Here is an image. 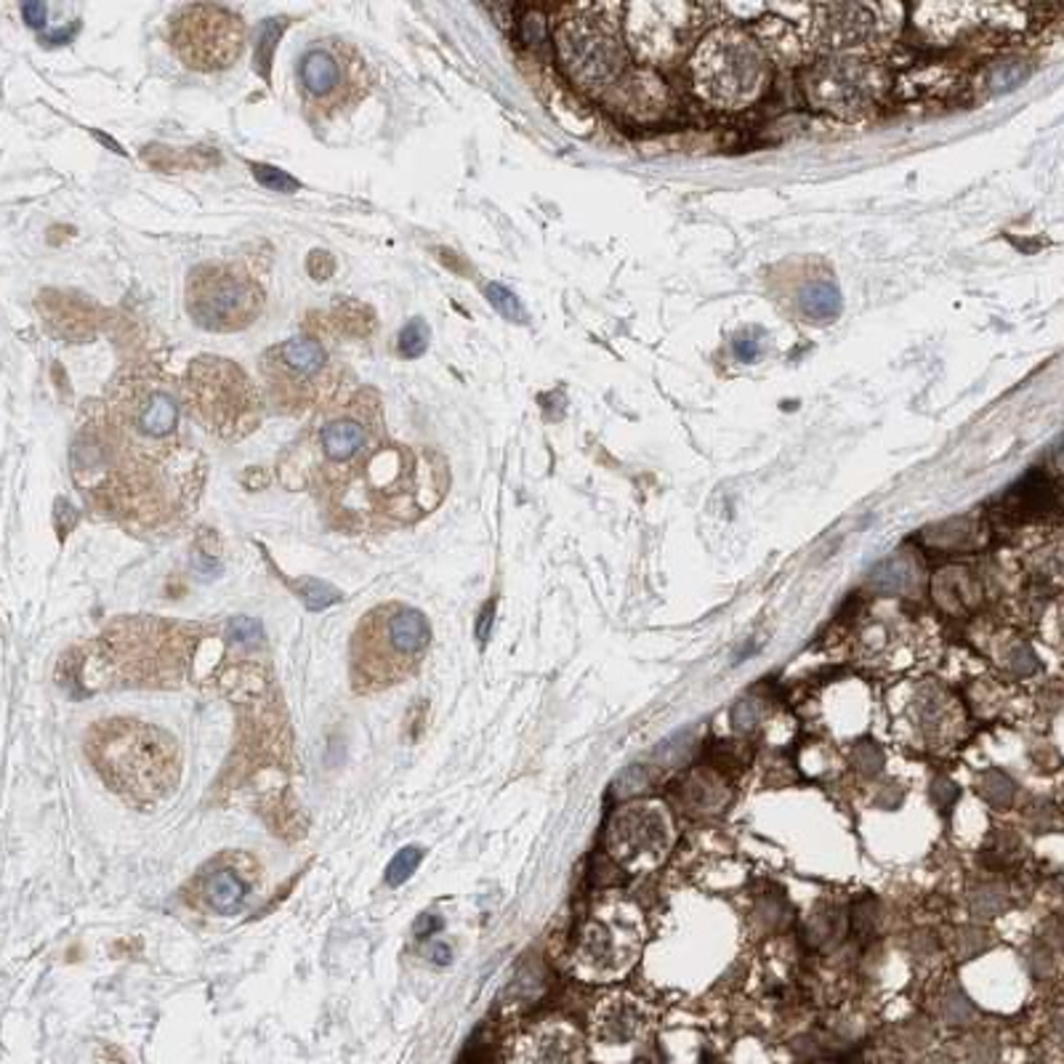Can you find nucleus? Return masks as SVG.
Instances as JSON below:
<instances>
[{"label": "nucleus", "mask_w": 1064, "mask_h": 1064, "mask_svg": "<svg viewBox=\"0 0 1064 1064\" xmlns=\"http://www.w3.org/2000/svg\"><path fill=\"white\" fill-rule=\"evenodd\" d=\"M692 91L713 110H747L764 97L772 64L756 38L737 24H719L700 38L690 59Z\"/></svg>", "instance_id": "1"}, {"label": "nucleus", "mask_w": 1064, "mask_h": 1064, "mask_svg": "<svg viewBox=\"0 0 1064 1064\" xmlns=\"http://www.w3.org/2000/svg\"><path fill=\"white\" fill-rule=\"evenodd\" d=\"M556 24L554 46L564 76L578 91L602 99L629 70L621 6H572Z\"/></svg>", "instance_id": "2"}, {"label": "nucleus", "mask_w": 1064, "mask_h": 1064, "mask_svg": "<svg viewBox=\"0 0 1064 1064\" xmlns=\"http://www.w3.org/2000/svg\"><path fill=\"white\" fill-rule=\"evenodd\" d=\"M705 13H709L705 6L690 3L621 6L625 49H631L636 62L646 70L679 62L703 30Z\"/></svg>", "instance_id": "3"}, {"label": "nucleus", "mask_w": 1064, "mask_h": 1064, "mask_svg": "<svg viewBox=\"0 0 1064 1064\" xmlns=\"http://www.w3.org/2000/svg\"><path fill=\"white\" fill-rule=\"evenodd\" d=\"M299 83L312 112L330 114L352 110L370 91V70L362 57L343 40H318L299 64Z\"/></svg>", "instance_id": "4"}, {"label": "nucleus", "mask_w": 1064, "mask_h": 1064, "mask_svg": "<svg viewBox=\"0 0 1064 1064\" xmlns=\"http://www.w3.org/2000/svg\"><path fill=\"white\" fill-rule=\"evenodd\" d=\"M801 83L814 110L836 114L841 120H860L875 110L886 89V76L881 67L846 53L814 62Z\"/></svg>", "instance_id": "5"}, {"label": "nucleus", "mask_w": 1064, "mask_h": 1064, "mask_svg": "<svg viewBox=\"0 0 1064 1064\" xmlns=\"http://www.w3.org/2000/svg\"><path fill=\"white\" fill-rule=\"evenodd\" d=\"M171 46L190 70H227L245 49V27L238 13L221 6H187L171 22Z\"/></svg>", "instance_id": "6"}, {"label": "nucleus", "mask_w": 1064, "mask_h": 1064, "mask_svg": "<svg viewBox=\"0 0 1064 1064\" xmlns=\"http://www.w3.org/2000/svg\"><path fill=\"white\" fill-rule=\"evenodd\" d=\"M190 314L208 330H240L251 325L261 312L259 285L229 269L205 267L192 272Z\"/></svg>", "instance_id": "7"}, {"label": "nucleus", "mask_w": 1064, "mask_h": 1064, "mask_svg": "<svg viewBox=\"0 0 1064 1064\" xmlns=\"http://www.w3.org/2000/svg\"><path fill=\"white\" fill-rule=\"evenodd\" d=\"M192 394L203 421L221 434L242 429L240 423H245L248 410L255 405L248 381L227 360H198L192 370Z\"/></svg>", "instance_id": "8"}, {"label": "nucleus", "mask_w": 1064, "mask_h": 1064, "mask_svg": "<svg viewBox=\"0 0 1064 1064\" xmlns=\"http://www.w3.org/2000/svg\"><path fill=\"white\" fill-rule=\"evenodd\" d=\"M810 24L814 49L825 51L827 57H846L850 51L854 57L875 36V17L871 6H812Z\"/></svg>", "instance_id": "9"}, {"label": "nucleus", "mask_w": 1064, "mask_h": 1064, "mask_svg": "<svg viewBox=\"0 0 1064 1064\" xmlns=\"http://www.w3.org/2000/svg\"><path fill=\"white\" fill-rule=\"evenodd\" d=\"M602 102L623 118L636 120V123H652L671 107V89L655 70L634 67L615 80Z\"/></svg>", "instance_id": "10"}, {"label": "nucleus", "mask_w": 1064, "mask_h": 1064, "mask_svg": "<svg viewBox=\"0 0 1064 1064\" xmlns=\"http://www.w3.org/2000/svg\"><path fill=\"white\" fill-rule=\"evenodd\" d=\"M669 841L663 812L655 810H629L623 812L621 823H615L612 846L625 852L623 860H642L650 854H663Z\"/></svg>", "instance_id": "11"}, {"label": "nucleus", "mask_w": 1064, "mask_h": 1064, "mask_svg": "<svg viewBox=\"0 0 1064 1064\" xmlns=\"http://www.w3.org/2000/svg\"><path fill=\"white\" fill-rule=\"evenodd\" d=\"M267 370L280 379L288 387H301V383H309L312 379H318L325 368L328 354L325 349L320 347L318 341L312 339H291L282 341L280 347H274L272 352L267 354Z\"/></svg>", "instance_id": "12"}, {"label": "nucleus", "mask_w": 1064, "mask_h": 1064, "mask_svg": "<svg viewBox=\"0 0 1064 1064\" xmlns=\"http://www.w3.org/2000/svg\"><path fill=\"white\" fill-rule=\"evenodd\" d=\"M383 618V639L392 646L397 658H413L419 655L423 646L429 644L431 629L426 615L413 608H387L381 610Z\"/></svg>", "instance_id": "13"}, {"label": "nucleus", "mask_w": 1064, "mask_h": 1064, "mask_svg": "<svg viewBox=\"0 0 1064 1064\" xmlns=\"http://www.w3.org/2000/svg\"><path fill=\"white\" fill-rule=\"evenodd\" d=\"M520 1060L522 1064H578V1060H581V1043L570 1030L549 1025L522 1041Z\"/></svg>", "instance_id": "14"}, {"label": "nucleus", "mask_w": 1064, "mask_h": 1064, "mask_svg": "<svg viewBox=\"0 0 1064 1064\" xmlns=\"http://www.w3.org/2000/svg\"><path fill=\"white\" fill-rule=\"evenodd\" d=\"M747 32L756 38V43L761 46V51L766 53L770 62L774 59V62L793 64L804 57V49H806L804 36H801L791 22H785V19L772 17L770 11H766L761 19H756Z\"/></svg>", "instance_id": "15"}, {"label": "nucleus", "mask_w": 1064, "mask_h": 1064, "mask_svg": "<svg viewBox=\"0 0 1064 1064\" xmlns=\"http://www.w3.org/2000/svg\"><path fill=\"white\" fill-rule=\"evenodd\" d=\"M133 426L152 440L173 434L179 426V402L165 389H147L133 402Z\"/></svg>", "instance_id": "16"}, {"label": "nucleus", "mask_w": 1064, "mask_h": 1064, "mask_svg": "<svg viewBox=\"0 0 1064 1064\" xmlns=\"http://www.w3.org/2000/svg\"><path fill=\"white\" fill-rule=\"evenodd\" d=\"M365 440L368 429L357 419H352V415H341V419L328 421L320 434L322 450H325V455L333 463H343L349 461V458H354L365 448Z\"/></svg>", "instance_id": "17"}, {"label": "nucleus", "mask_w": 1064, "mask_h": 1064, "mask_svg": "<svg viewBox=\"0 0 1064 1064\" xmlns=\"http://www.w3.org/2000/svg\"><path fill=\"white\" fill-rule=\"evenodd\" d=\"M581 958L583 963H589V966H594L596 972H610V968H618L621 951L615 947V929L602 924V921L596 919L591 921L581 942Z\"/></svg>", "instance_id": "18"}, {"label": "nucleus", "mask_w": 1064, "mask_h": 1064, "mask_svg": "<svg viewBox=\"0 0 1064 1064\" xmlns=\"http://www.w3.org/2000/svg\"><path fill=\"white\" fill-rule=\"evenodd\" d=\"M799 309L806 320L827 325V322L839 320L844 299H841L839 288L831 285V282H812L799 293Z\"/></svg>", "instance_id": "19"}, {"label": "nucleus", "mask_w": 1064, "mask_h": 1064, "mask_svg": "<svg viewBox=\"0 0 1064 1064\" xmlns=\"http://www.w3.org/2000/svg\"><path fill=\"white\" fill-rule=\"evenodd\" d=\"M639 1030H642V1014H639L636 1003L612 1001L599 1016V1035L610 1043L634 1041Z\"/></svg>", "instance_id": "20"}, {"label": "nucleus", "mask_w": 1064, "mask_h": 1064, "mask_svg": "<svg viewBox=\"0 0 1064 1064\" xmlns=\"http://www.w3.org/2000/svg\"><path fill=\"white\" fill-rule=\"evenodd\" d=\"M919 583V570L907 556H894L871 572V589L879 594H905Z\"/></svg>", "instance_id": "21"}, {"label": "nucleus", "mask_w": 1064, "mask_h": 1064, "mask_svg": "<svg viewBox=\"0 0 1064 1064\" xmlns=\"http://www.w3.org/2000/svg\"><path fill=\"white\" fill-rule=\"evenodd\" d=\"M205 897L208 905L221 915H234L242 911V900H245V884L234 873L219 871L205 881Z\"/></svg>", "instance_id": "22"}, {"label": "nucleus", "mask_w": 1064, "mask_h": 1064, "mask_svg": "<svg viewBox=\"0 0 1064 1064\" xmlns=\"http://www.w3.org/2000/svg\"><path fill=\"white\" fill-rule=\"evenodd\" d=\"M295 591H299L301 602H304L307 608L314 610V612H320V610L330 608V604L341 602V591L333 589V585L325 583V581H318V578L301 581L299 589H295Z\"/></svg>", "instance_id": "23"}, {"label": "nucleus", "mask_w": 1064, "mask_h": 1064, "mask_svg": "<svg viewBox=\"0 0 1064 1064\" xmlns=\"http://www.w3.org/2000/svg\"><path fill=\"white\" fill-rule=\"evenodd\" d=\"M976 787H980L982 796L995 806H1008L1014 799V783L1001 772H985L976 780Z\"/></svg>", "instance_id": "24"}, {"label": "nucleus", "mask_w": 1064, "mask_h": 1064, "mask_svg": "<svg viewBox=\"0 0 1064 1064\" xmlns=\"http://www.w3.org/2000/svg\"><path fill=\"white\" fill-rule=\"evenodd\" d=\"M421 857H423V852L419 850V846H405V850L397 852L392 862H389V867H387V884L389 886L405 884L410 875L415 873V867L421 865Z\"/></svg>", "instance_id": "25"}, {"label": "nucleus", "mask_w": 1064, "mask_h": 1064, "mask_svg": "<svg viewBox=\"0 0 1064 1064\" xmlns=\"http://www.w3.org/2000/svg\"><path fill=\"white\" fill-rule=\"evenodd\" d=\"M488 301L495 307V312L503 314L509 322H528V312H524L522 301L516 299V293H511L509 288L498 285V282H490Z\"/></svg>", "instance_id": "26"}, {"label": "nucleus", "mask_w": 1064, "mask_h": 1064, "mask_svg": "<svg viewBox=\"0 0 1064 1064\" xmlns=\"http://www.w3.org/2000/svg\"><path fill=\"white\" fill-rule=\"evenodd\" d=\"M397 347H400V354L405 360H415L426 352L429 347V325L423 320H410L405 328H402L400 339H397Z\"/></svg>", "instance_id": "27"}, {"label": "nucleus", "mask_w": 1064, "mask_h": 1064, "mask_svg": "<svg viewBox=\"0 0 1064 1064\" xmlns=\"http://www.w3.org/2000/svg\"><path fill=\"white\" fill-rule=\"evenodd\" d=\"M1027 78V67L1022 62H1003L987 72V89L993 93L1014 91Z\"/></svg>", "instance_id": "28"}, {"label": "nucleus", "mask_w": 1064, "mask_h": 1064, "mask_svg": "<svg viewBox=\"0 0 1064 1064\" xmlns=\"http://www.w3.org/2000/svg\"><path fill=\"white\" fill-rule=\"evenodd\" d=\"M227 639L234 644H245V646H255L264 642V625H261L255 618H234L227 625Z\"/></svg>", "instance_id": "29"}, {"label": "nucleus", "mask_w": 1064, "mask_h": 1064, "mask_svg": "<svg viewBox=\"0 0 1064 1064\" xmlns=\"http://www.w3.org/2000/svg\"><path fill=\"white\" fill-rule=\"evenodd\" d=\"M253 173H255V179H259L264 187H269L272 192H285L288 194V192H299V187H301L293 177H288L285 171H280V168H274V165L255 163Z\"/></svg>", "instance_id": "30"}, {"label": "nucleus", "mask_w": 1064, "mask_h": 1064, "mask_svg": "<svg viewBox=\"0 0 1064 1064\" xmlns=\"http://www.w3.org/2000/svg\"><path fill=\"white\" fill-rule=\"evenodd\" d=\"M644 785H646V772L642 770V766H629V770H623L621 777H618L615 791L621 799H629L642 791Z\"/></svg>", "instance_id": "31"}, {"label": "nucleus", "mask_w": 1064, "mask_h": 1064, "mask_svg": "<svg viewBox=\"0 0 1064 1064\" xmlns=\"http://www.w3.org/2000/svg\"><path fill=\"white\" fill-rule=\"evenodd\" d=\"M759 719H761V709L753 703V700H743V703H737L735 711H732V726L740 732L753 730V726L759 724Z\"/></svg>", "instance_id": "32"}, {"label": "nucleus", "mask_w": 1064, "mask_h": 1064, "mask_svg": "<svg viewBox=\"0 0 1064 1064\" xmlns=\"http://www.w3.org/2000/svg\"><path fill=\"white\" fill-rule=\"evenodd\" d=\"M852 764L857 766L862 774H875L884 766V756H881L873 745H860L857 751L852 753Z\"/></svg>", "instance_id": "33"}, {"label": "nucleus", "mask_w": 1064, "mask_h": 1064, "mask_svg": "<svg viewBox=\"0 0 1064 1064\" xmlns=\"http://www.w3.org/2000/svg\"><path fill=\"white\" fill-rule=\"evenodd\" d=\"M493 621H495V602H490V604H484L480 623H476V639H480L482 644L490 639V631H493Z\"/></svg>", "instance_id": "34"}, {"label": "nucleus", "mask_w": 1064, "mask_h": 1064, "mask_svg": "<svg viewBox=\"0 0 1064 1064\" xmlns=\"http://www.w3.org/2000/svg\"><path fill=\"white\" fill-rule=\"evenodd\" d=\"M735 357L740 362H753L759 357V341H753L751 335H740L735 341Z\"/></svg>", "instance_id": "35"}, {"label": "nucleus", "mask_w": 1064, "mask_h": 1064, "mask_svg": "<svg viewBox=\"0 0 1064 1064\" xmlns=\"http://www.w3.org/2000/svg\"><path fill=\"white\" fill-rule=\"evenodd\" d=\"M423 955H426L431 963H440V966H448V963L453 961V951L448 947V942H431Z\"/></svg>", "instance_id": "36"}, {"label": "nucleus", "mask_w": 1064, "mask_h": 1064, "mask_svg": "<svg viewBox=\"0 0 1064 1064\" xmlns=\"http://www.w3.org/2000/svg\"><path fill=\"white\" fill-rule=\"evenodd\" d=\"M955 793H958V787H955L951 780H937V785H934V801H937L942 810H947V806H951Z\"/></svg>", "instance_id": "37"}, {"label": "nucleus", "mask_w": 1064, "mask_h": 1064, "mask_svg": "<svg viewBox=\"0 0 1064 1064\" xmlns=\"http://www.w3.org/2000/svg\"><path fill=\"white\" fill-rule=\"evenodd\" d=\"M330 269H333V261L328 259V253H314L312 259H309V272H312L318 280H325Z\"/></svg>", "instance_id": "38"}, {"label": "nucleus", "mask_w": 1064, "mask_h": 1064, "mask_svg": "<svg viewBox=\"0 0 1064 1064\" xmlns=\"http://www.w3.org/2000/svg\"><path fill=\"white\" fill-rule=\"evenodd\" d=\"M436 929H442V919H436V915H423L419 926H415V934H419V940H426L429 934L436 932Z\"/></svg>", "instance_id": "39"}, {"label": "nucleus", "mask_w": 1064, "mask_h": 1064, "mask_svg": "<svg viewBox=\"0 0 1064 1064\" xmlns=\"http://www.w3.org/2000/svg\"><path fill=\"white\" fill-rule=\"evenodd\" d=\"M24 19H27V24L40 27L46 22V6L43 3H27L24 6Z\"/></svg>", "instance_id": "40"}]
</instances>
